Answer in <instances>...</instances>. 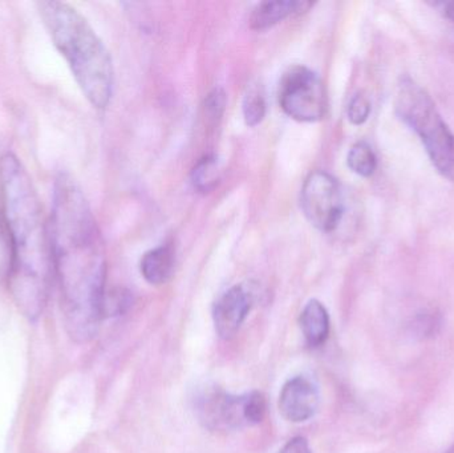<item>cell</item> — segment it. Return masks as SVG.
I'll use <instances>...</instances> for the list:
<instances>
[{
    "instance_id": "8",
    "label": "cell",
    "mask_w": 454,
    "mask_h": 453,
    "mask_svg": "<svg viewBox=\"0 0 454 453\" xmlns=\"http://www.w3.org/2000/svg\"><path fill=\"white\" fill-rule=\"evenodd\" d=\"M319 391L306 377H296L283 386L279 395V411L291 423H303L317 414Z\"/></svg>"
},
{
    "instance_id": "4",
    "label": "cell",
    "mask_w": 454,
    "mask_h": 453,
    "mask_svg": "<svg viewBox=\"0 0 454 453\" xmlns=\"http://www.w3.org/2000/svg\"><path fill=\"white\" fill-rule=\"evenodd\" d=\"M396 112L423 141L434 167L442 175L454 181V135L431 96L410 77L400 82Z\"/></svg>"
},
{
    "instance_id": "6",
    "label": "cell",
    "mask_w": 454,
    "mask_h": 453,
    "mask_svg": "<svg viewBox=\"0 0 454 453\" xmlns=\"http://www.w3.org/2000/svg\"><path fill=\"white\" fill-rule=\"evenodd\" d=\"M279 105L296 121L314 122L327 112V95L320 77L306 66H294L279 82Z\"/></svg>"
},
{
    "instance_id": "12",
    "label": "cell",
    "mask_w": 454,
    "mask_h": 453,
    "mask_svg": "<svg viewBox=\"0 0 454 453\" xmlns=\"http://www.w3.org/2000/svg\"><path fill=\"white\" fill-rule=\"evenodd\" d=\"M175 270V252L170 246H160L145 253L141 260V274L152 285L169 281Z\"/></svg>"
},
{
    "instance_id": "5",
    "label": "cell",
    "mask_w": 454,
    "mask_h": 453,
    "mask_svg": "<svg viewBox=\"0 0 454 453\" xmlns=\"http://www.w3.org/2000/svg\"><path fill=\"white\" fill-rule=\"evenodd\" d=\"M194 409L205 427L230 431L261 423L266 402L259 393L234 396L217 387H205L194 398Z\"/></svg>"
},
{
    "instance_id": "20",
    "label": "cell",
    "mask_w": 454,
    "mask_h": 453,
    "mask_svg": "<svg viewBox=\"0 0 454 453\" xmlns=\"http://www.w3.org/2000/svg\"><path fill=\"white\" fill-rule=\"evenodd\" d=\"M279 453H312L304 438H294L287 441Z\"/></svg>"
},
{
    "instance_id": "15",
    "label": "cell",
    "mask_w": 454,
    "mask_h": 453,
    "mask_svg": "<svg viewBox=\"0 0 454 453\" xmlns=\"http://www.w3.org/2000/svg\"><path fill=\"white\" fill-rule=\"evenodd\" d=\"M347 164L356 175L370 177L375 173L378 160L368 144L357 143L349 151Z\"/></svg>"
},
{
    "instance_id": "22",
    "label": "cell",
    "mask_w": 454,
    "mask_h": 453,
    "mask_svg": "<svg viewBox=\"0 0 454 453\" xmlns=\"http://www.w3.org/2000/svg\"><path fill=\"white\" fill-rule=\"evenodd\" d=\"M445 453H454V444H453L452 449H448V451H447V452H445Z\"/></svg>"
},
{
    "instance_id": "17",
    "label": "cell",
    "mask_w": 454,
    "mask_h": 453,
    "mask_svg": "<svg viewBox=\"0 0 454 453\" xmlns=\"http://www.w3.org/2000/svg\"><path fill=\"white\" fill-rule=\"evenodd\" d=\"M12 268V246L4 213H0V282L8 281Z\"/></svg>"
},
{
    "instance_id": "7",
    "label": "cell",
    "mask_w": 454,
    "mask_h": 453,
    "mask_svg": "<svg viewBox=\"0 0 454 453\" xmlns=\"http://www.w3.org/2000/svg\"><path fill=\"white\" fill-rule=\"evenodd\" d=\"M301 210L311 225L320 231L335 230L344 215V199L338 181L328 173L317 170L304 181Z\"/></svg>"
},
{
    "instance_id": "2",
    "label": "cell",
    "mask_w": 454,
    "mask_h": 453,
    "mask_svg": "<svg viewBox=\"0 0 454 453\" xmlns=\"http://www.w3.org/2000/svg\"><path fill=\"white\" fill-rule=\"evenodd\" d=\"M0 188L12 246L8 286L16 308L35 322L47 306L55 276L51 231L34 183L15 154L0 157Z\"/></svg>"
},
{
    "instance_id": "3",
    "label": "cell",
    "mask_w": 454,
    "mask_h": 453,
    "mask_svg": "<svg viewBox=\"0 0 454 453\" xmlns=\"http://www.w3.org/2000/svg\"><path fill=\"white\" fill-rule=\"evenodd\" d=\"M37 8L85 98L95 108H106L114 92V72L100 37L87 19L67 3L40 2Z\"/></svg>"
},
{
    "instance_id": "21",
    "label": "cell",
    "mask_w": 454,
    "mask_h": 453,
    "mask_svg": "<svg viewBox=\"0 0 454 453\" xmlns=\"http://www.w3.org/2000/svg\"><path fill=\"white\" fill-rule=\"evenodd\" d=\"M445 13H447L448 18L454 23V2L447 3L445 4Z\"/></svg>"
},
{
    "instance_id": "19",
    "label": "cell",
    "mask_w": 454,
    "mask_h": 453,
    "mask_svg": "<svg viewBox=\"0 0 454 453\" xmlns=\"http://www.w3.org/2000/svg\"><path fill=\"white\" fill-rule=\"evenodd\" d=\"M371 104L368 98L363 95H356L352 98L348 105V120L354 125H362L367 121L370 116Z\"/></svg>"
},
{
    "instance_id": "13",
    "label": "cell",
    "mask_w": 454,
    "mask_h": 453,
    "mask_svg": "<svg viewBox=\"0 0 454 453\" xmlns=\"http://www.w3.org/2000/svg\"><path fill=\"white\" fill-rule=\"evenodd\" d=\"M218 164L215 157L207 156L200 160L199 164L192 172V184L194 189L201 193H210L217 186L220 176H218Z\"/></svg>"
},
{
    "instance_id": "11",
    "label": "cell",
    "mask_w": 454,
    "mask_h": 453,
    "mask_svg": "<svg viewBox=\"0 0 454 453\" xmlns=\"http://www.w3.org/2000/svg\"><path fill=\"white\" fill-rule=\"evenodd\" d=\"M301 329L311 348H319L330 334V316L319 301L312 300L301 314Z\"/></svg>"
},
{
    "instance_id": "1",
    "label": "cell",
    "mask_w": 454,
    "mask_h": 453,
    "mask_svg": "<svg viewBox=\"0 0 454 453\" xmlns=\"http://www.w3.org/2000/svg\"><path fill=\"white\" fill-rule=\"evenodd\" d=\"M50 231L67 332L76 342H88L103 321L106 257L87 199L67 175L55 183Z\"/></svg>"
},
{
    "instance_id": "18",
    "label": "cell",
    "mask_w": 454,
    "mask_h": 453,
    "mask_svg": "<svg viewBox=\"0 0 454 453\" xmlns=\"http://www.w3.org/2000/svg\"><path fill=\"white\" fill-rule=\"evenodd\" d=\"M227 96L223 88H215L205 98V112L212 120H220L225 112Z\"/></svg>"
},
{
    "instance_id": "16",
    "label": "cell",
    "mask_w": 454,
    "mask_h": 453,
    "mask_svg": "<svg viewBox=\"0 0 454 453\" xmlns=\"http://www.w3.org/2000/svg\"><path fill=\"white\" fill-rule=\"evenodd\" d=\"M133 303V297L128 290L114 289L106 290L103 300V319L109 316H122L129 310Z\"/></svg>"
},
{
    "instance_id": "9",
    "label": "cell",
    "mask_w": 454,
    "mask_h": 453,
    "mask_svg": "<svg viewBox=\"0 0 454 453\" xmlns=\"http://www.w3.org/2000/svg\"><path fill=\"white\" fill-rule=\"evenodd\" d=\"M253 290L246 285H237L221 295L213 311L215 332L223 340H229L239 330L253 308Z\"/></svg>"
},
{
    "instance_id": "14",
    "label": "cell",
    "mask_w": 454,
    "mask_h": 453,
    "mask_svg": "<svg viewBox=\"0 0 454 453\" xmlns=\"http://www.w3.org/2000/svg\"><path fill=\"white\" fill-rule=\"evenodd\" d=\"M243 117L248 127H256L266 116V100L263 90L258 84L250 85L243 98Z\"/></svg>"
},
{
    "instance_id": "10",
    "label": "cell",
    "mask_w": 454,
    "mask_h": 453,
    "mask_svg": "<svg viewBox=\"0 0 454 453\" xmlns=\"http://www.w3.org/2000/svg\"><path fill=\"white\" fill-rule=\"evenodd\" d=\"M314 5L311 2L301 0H274L259 3L250 16V27L256 31L270 28L291 15H301Z\"/></svg>"
}]
</instances>
